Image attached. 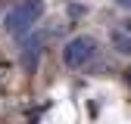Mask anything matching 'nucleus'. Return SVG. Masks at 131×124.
<instances>
[{"label": "nucleus", "mask_w": 131, "mask_h": 124, "mask_svg": "<svg viewBox=\"0 0 131 124\" xmlns=\"http://www.w3.org/2000/svg\"><path fill=\"white\" fill-rule=\"evenodd\" d=\"M44 16V0H19L3 19V31L13 37H25Z\"/></svg>", "instance_id": "nucleus-1"}, {"label": "nucleus", "mask_w": 131, "mask_h": 124, "mask_svg": "<svg viewBox=\"0 0 131 124\" xmlns=\"http://www.w3.org/2000/svg\"><path fill=\"white\" fill-rule=\"evenodd\" d=\"M112 46H116L122 56H131V37H128V31H112Z\"/></svg>", "instance_id": "nucleus-4"}, {"label": "nucleus", "mask_w": 131, "mask_h": 124, "mask_svg": "<svg viewBox=\"0 0 131 124\" xmlns=\"http://www.w3.org/2000/svg\"><path fill=\"white\" fill-rule=\"evenodd\" d=\"M0 3H3V0H0Z\"/></svg>", "instance_id": "nucleus-8"}, {"label": "nucleus", "mask_w": 131, "mask_h": 124, "mask_svg": "<svg viewBox=\"0 0 131 124\" xmlns=\"http://www.w3.org/2000/svg\"><path fill=\"white\" fill-rule=\"evenodd\" d=\"M44 53V34H35L22 43V68L25 71H38V62Z\"/></svg>", "instance_id": "nucleus-3"}, {"label": "nucleus", "mask_w": 131, "mask_h": 124, "mask_svg": "<svg viewBox=\"0 0 131 124\" xmlns=\"http://www.w3.org/2000/svg\"><path fill=\"white\" fill-rule=\"evenodd\" d=\"M94 56H97V40L91 34H78V37H72L69 43L62 46V62L69 68H84V65H91Z\"/></svg>", "instance_id": "nucleus-2"}, {"label": "nucleus", "mask_w": 131, "mask_h": 124, "mask_svg": "<svg viewBox=\"0 0 131 124\" xmlns=\"http://www.w3.org/2000/svg\"><path fill=\"white\" fill-rule=\"evenodd\" d=\"M125 25H128V31H131V22H125Z\"/></svg>", "instance_id": "nucleus-7"}, {"label": "nucleus", "mask_w": 131, "mask_h": 124, "mask_svg": "<svg viewBox=\"0 0 131 124\" xmlns=\"http://www.w3.org/2000/svg\"><path fill=\"white\" fill-rule=\"evenodd\" d=\"M125 81H128V87H131V68H128V71H125Z\"/></svg>", "instance_id": "nucleus-6"}, {"label": "nucleus", "mask_w": 131, "mask_h": 124, "mask_svg": "<svg viewBox=\"0 0 131 124\" xmlns=\"http://www.w3.org/2000/svg\"><path fill=\"white\" fill-rule=\"evenodd\" d=\"M116 3H119L122 9H128V12H131V0H116Z\"/></svg>", "instance_id": "nucleus-5"}]
</instances>
